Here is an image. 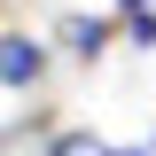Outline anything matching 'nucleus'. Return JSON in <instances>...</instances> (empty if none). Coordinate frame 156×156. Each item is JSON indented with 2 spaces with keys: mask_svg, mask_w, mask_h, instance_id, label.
I'll use <instances>...</instances> for the list:
<instances>
[{
  "mask_svg": "<svg viewBox=\"0 0 156 156\" xmlns=\"http://www.w3.org/2000/svg\"><path fill=\"white\" fill-rule=\"evenodd\" d=\"M39 156H109V140L94 133V125H55V133H47V148Z\"/></svg>",
  "mask_w": 156,
  "mask_h": 156,
  "instance_id": "3",
  "label": "nucleus"
},
{
  "mask_svg": "<svg viewBox=\"0 0 156 156\" xmlns=\"http://www.w3.org/2000/svg\"><path fill=\"white\" fill-rule=\"evenodd\" d=\"M117 39H125V47H148V55H156V8H140V16H117Z\"/></svg>",
  "mask_w": 156,
  "mask_h": 156,
  "instance_id": "4",
  "label": "nucleus"
},
{
  "mask_svg": "<svg viewBox=\"0 0 156 156\" xmlns=\"http://www.w3.org/2000/svg\"><path fill=\"white\" fill-rule=\"evenodd\" d=\"M109 47H117V16H86V8L55 16V55H70V62H101Z\"/></svg>",
  "mask_w": 156,
  "mask_h": 156,
  "instance_id": "2",
  "label": "nucleus"
},
{
  "mask_svg": "<svg viewBox=\"0 0 156 156\" xmlns=\"http://www.w3.org/2000/svg\"><path fill=\"white\" fill-rule=\"evenodd\" d=\"M148 156H156V140H148Z\"/></svg>",
  "mask_w": 156,
  "mask_h": 156,
  "instance_id": "8",
  "label": "nucleus"
},
{
  "mask_svg": "<svg viewBox=\"0 0 156 156\" xmlns=\"http://www.w3.org/2000/svg\"><path fill=\"white\" fill-rule=\"evenodd\" d=\"M109 8H117V16H140V8H156V0H109Z\"/></svg>",
  "mask_w": 156,
  "mask_h": 156,
  "instance_id": "5",
  "label": "nucleus"
},
{
  "mask_svg": "<svg viewBox=\"0 0 156 156\" xmlns=\"http://www.w3.org/2000/svg\"><path fill=\"white\" fill-rule=\"evenodd\" d=\"M47 62H55V39L0 31V86H8V94H39V86H47Z\"/></svg>",
  "mask_w": 156,
  "mask_h": 156,
  "instance_id": "1",
  "label": "nucleus"
},
{
  "mask_svg": "<svg viewBox=\"0 0 156 156\" xmlns=\"http://www.w3.org/2000/svg\"><path fill=\"white\" fill-rule=\"evenodd\" d=\"M109 156H148V148H117V140H109Z\"/></svg>",
  "mask_w": 156,
  "mask_h": 156,
  "instance_id": "6",
  "label": "nucleus"
},
{
  "mask_svg": "<svg viewBox=\"0 0 156 156\" xmlns=\"http://www.w3.org/2000/svg\"><path fill=\"white\" fill-rule=\"evenodd\" d=\"M0 8H23V0H0Z\"/></svg>",
  "mask_w": 156,
  "mask_h": 156,
  "instance_id": "7",
  "label": "nucleus"
}]
</instances>
